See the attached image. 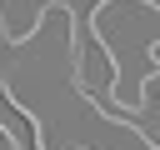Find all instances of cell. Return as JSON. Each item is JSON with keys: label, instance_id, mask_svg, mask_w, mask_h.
Wrapping results in <instances>:
<instances>
[{"label": "cell", "instance_id": "1", "mask_svg": "<svg viewBox=\"0 0 160 150\" xmlns=\"http://www.w3.org/2000/svg\"><path fill=\"white\" fill-rule=\"evenodd\" d=\"M70 40H75V75H80V85L90 90V95H110L115 85H120V65H115V50L85 25H75L70 20Z\"/></svg>", "mask_w": 160, "mask_h": 150}]
</instances>
